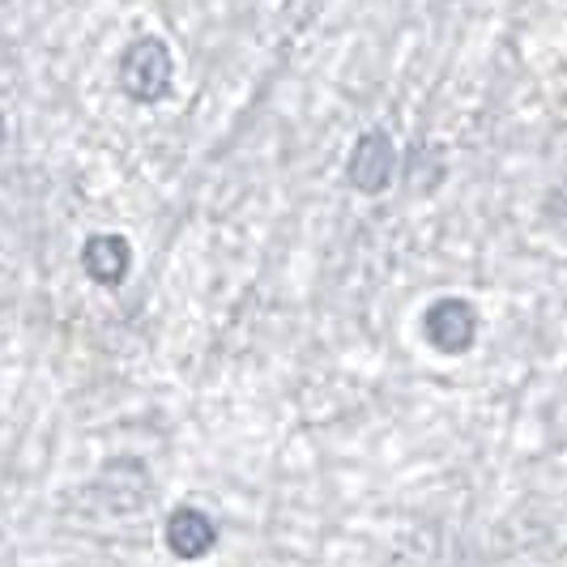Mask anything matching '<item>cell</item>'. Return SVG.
I'll return each instance as SVG.
<instances>
[{
	"label": "cell",
	"mask_w": 567,
	"mask_h": 567,
	"mask_svg": "<svg viewBox=\"0 0 567 567\" xmlns=\"http://www.w3.org/2000/svg\"><path fill=\"white\" fill-rule=\"evenodd\" d=\"M0 142H4V115H0Z\"/></svg>",
	"instance_id": "obj_6"
},
{
	"label": "cell",
	"mask_w": 567,
	"mask_h": 567,
	"mask_svg": "<svg viewBox=\"0 0 567 567\" xmlns=\"http://www.w3.org/2000/svg\"><path fill=\"white\" fill-rule=\"evenodd\" d=\"M171 73H175V60L158 34H137L120 56V90L145 107L163 103L171 94Z\"/></svg>",
	"instance_id": "obj_1"
},
{
	"label": "cell",
	"mask_w": 567,
	"mask_h": 567,
	"mask_svg": "<svg viewBox=\"0 0 567 567\" xmlns=\"http://www.w3.org/2000/svg\"><path fill=\"white\" fill-rule=\"evenodd\" d=\"M82 269L90 282L115 290V286L128 278V269H133V248H128V239L115 235V230H107V235H90V239L82 244Z\"/></svg>",
	"instance_id": "obj_5"
},
{
	"label": "cell",
	"mask_w": 567,
	"mask_h": 567,
	"mask_svg": "<svg viewBox=\"0 0 567 567\" xmlns=\"http://www.w3.org/2000/svg\"><path fill=\"white\" fill-rule=\"evenodd\" d=\"M423 338L440 354H465L478 341V312L465 299H435L423 312Z\"/></svg>",
	"instance_id": "obj_2"
},
{
	"label": "cell",
	"mask_w": 567,
	"mask_h": 567,
	"mask_svg": "<svg viewBox=\"0 0 567 567\" xmlns=\"http://www.w3.org/2000/svg\"><path fill=\"white\" fill-rule=\"evenodd\" d=\"M163 542H167V550L175 555V559L197 564V559H205V555L218 546V525H214V516H209V512L184 504V508H175L167 516V525H163Z\"/></svg>",
	"instance_id": "obj_4"
},
{
	"label": "cell",
	"mask_w": 567,
	"mask_h": 567,
	"mask_svg": "<svg viewBox=\"0 0 567 567\" xmlns=\"http://www.w3.org/2000/svg\"><path fill=\"white\" fill-rule=\"evenodd\" d=\"M393 171H398V154H393L389 133L371 128V133H363V137L354 142L346 175H350V184H354L359 193H368V197L384 193V188L393 184Z\"/></svg>",
	"instance_id": "obj_3"
}]
</instances>
